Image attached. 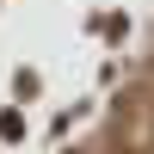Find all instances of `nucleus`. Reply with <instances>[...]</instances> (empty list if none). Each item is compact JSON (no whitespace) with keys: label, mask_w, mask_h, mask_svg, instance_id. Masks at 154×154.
<instances>
[{"label":"nucleus","mask_w":154,"mask_h":154,"mask_svg":"<svg viewBox=\"0 0 154 154\" xmlns=\"http://www.w3.org/2000/svg\"><path fill=\"white\" fill-rule=\"evenodd\" d=\"M0 136H6V142H19V136H25V130H19V111H0Z\"/></svg>","instance_id":"nucleus-1"}]
</instances>
